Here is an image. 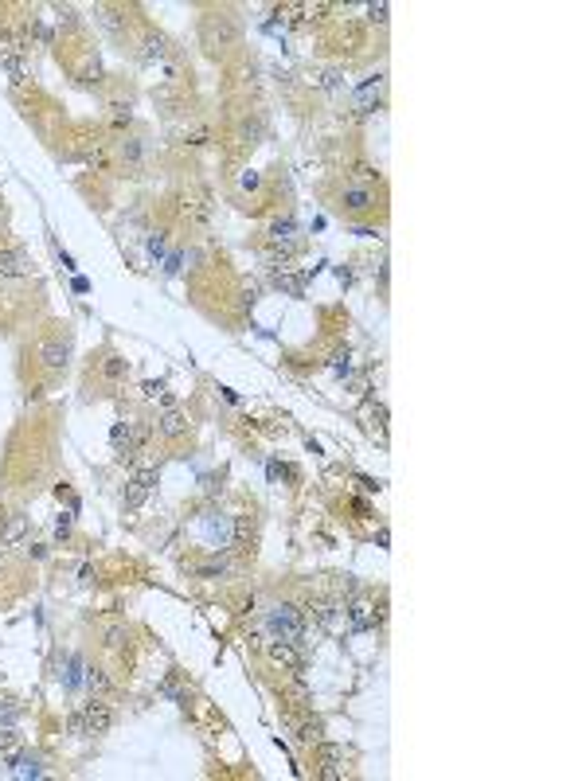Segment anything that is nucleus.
<instances>
[{
    "mask_svg": "<svg viewBox=\"0 0 586 781\" xmlns=\"http://www.w3.org/2000/svg\"><path fill=\"white\" fill-rule=\"evenodd\" d=\"M109 722H114V711L102 699H90L79 715H70V731L75 734H106Z\"/></svg>",
    "mask_w": 586,
    "mask_h": 781,
    "instance_id": "nucleus-3",
    "label": "nucleus"
},
{
    "mask_svg": "<svg viewBox=\"0 0 586 781\" xmlns=\"http://www.w3.org/2000/svg\"><path fill=\"white\" fill-rule=\"evenodd\" d=\"M153 485H157V469H141V473L130 481V493H125V508H137L141 500L153 493Z\"/></svg>",
    "mask_w": 586,
    "mask_h": 781,
    "instance_id": "nucleus-7",
    "label": "nucleus"
},
{
    "mask_svg": "<svg viewBox=\"0 0 586 781\" xmlns=\"http://www.w3.org/2000/svg\"><path fill=\"white\" fill-rule=\"evenodd\" d=\"M102 376H106L109 383H118V379L125 376V359H121V356H106V364H102Z\"/></svg>",
    "mask_w": 586,
    "mask_h": 781,
    "instance_id": "nucleus-15",
    "label": "nucleus"
},
{
    "mask_svg": "<svg viewBox=\"0 0 586 781\" xmlns=\"http://www.w3.org/2000/svg\"><path fill=\"white\" fill-rule=\"evenodd\" d=\"M344 208L368 211V208H376V196H371V188H356V184H348V188H344Z\"/></svg>",
    "mask_w": 586,
    "mask_h": 781,
    "instance_id": "nucleus-11",
    "label": "nucleus"
},
{
    "mask_svg": "<svg viewBox=\"0 0 586 781\" xmlns=\"http://www.w3.org/2000/svg\"><path fill=\"white\" fill-rule=\"evenodd\" d=\"M160 250H164V235L149 238V254H153V258H160Z\"/></svg>",
    "mask_w": 586,
    "mask_h": 781,
    "instance_id": "nucleus-23",
    "label": "nucleus"
},
{
    "mask_svg": "<svg viewBox=\"0 0 586 781\" xmlns=\"http://www.w3.org/2000/svg\"><path fill=\"white\" fill-rule=\"evenodd\" d=\"M16 750H20V739H16L12 731H0V754H4V758H12Z\"/></svg>",
    "mask_w": 586,
    "mask_h": 781,
    "instance_id": "nucleus-19",
    "label": "nucleus"
},
{
    "mask_svg": "<svg viewBox=\"0 0 586 781\" xmlns=\"http://www.w3.org/2000/svg\"><path fill=\"white\" fill-rule=\"evenodd\" d=\"M40 364L47 367V371H63V367L70 364V340L67 337H51L40 344Z\"/></svg>",
    "mask_w": 586,
    "mask_h": 781,
    "instance_id": "nucleus-5",
    "label": "nucleus"
},
{
    "mask_svg": "<svg viewBox=\"0 0 586 781\" xmlns=\"http://www.w3.org/2000/svg\"><path fill=\"white\" fill-rule=\"evenodd\" d=\"M379 94H383V79L364 82V86L356 90V109H360V114H371V106L379 102Z\"/></svg>",
    "mask_w": 586,
    "mask_h": 781,
    "instance_id": "nucleus-10",
    "label": "nucleus"
},
{
    "mask_svg": "<svg viewBox=\"0 0 586 781\" xmlns=\"http://www.w3.org/2000/svg\"><path fill=\"white\" fill-rule=\"evenodd\" d=\"M160 391H164V387H160V383H145V395H149V399H157Z\"/></svg>",
    "mask_w": 586,
    "mask_h": 781,
    "instance_id": "nucleus-26",
    "label": "nucleus"
},
{
    "mask_svg": "<svg viewBox=\"0 0 586 781\" xmlns=\"http://www.w3.org/2000/svg\"><path fill=\"white\" fill-rule=\"evenodd\" d=\"M164 55V40H149L145 43V59H160Z\"/></svg>",
    "mask_w": 586,
    "mask_h": 781,
    "instance_id": "nucleus-21",
    "label": "nucleus"
},
{
    "mask_svg": "<svg viewBox=\"0 0 586 781\" xmlns=\"http://www.w3.org/2000/svg\"><path fill=\"white\" fill-rule=\"evenodd\" d=\"M266 629L274 633V641H289V644H305V621L293 605H274L266 617Z\"/></svg>",
    "mask_w": 586,
    "mask_h": 781,
    "instance_id": "nucleus-2",
    "label": "nucleus"
},
{
    "mask_svg": "<svg viewBox=\"0 0 586 781\" xmlns=\"http://www.w3.org/2000/svg\"><path fill=\"white\" fill-rule=\"evenodd\" d=\"M8 761H12V773H16V778H40L43 773L40 758H31V754H12Z\"/></svg>",
    "mask_w": 586,
    "mask_h": 781,
    "instance_id": "nucleus-12",
    "label": "nucleus"
},
{
    "mask_svg": "<svg viewBox=\"0 0 586 781\" xmlns=\"http://www.w3.org/2000/svg\"><path fill=\"white\" fill-rule=\"evenodd\" d=\"M86 688H90V692H106V688H109V676L102 672V668H90V672H86Z\"/></svg>",
    "mask_w": 586,
    "mask_h": 781,
    "instance_id": "nucleus-17",
    "label": "nucleus"
},
{
    "mask_svg": "<svg viewBox=\"0 0 586 781\" xmlns=\"http://www.w3.org/2000/svg\"><path fill=\"white\" fill-rule=\"evenodd\" d=\"M368 12H371V20H376V24H387V12H391V8L383 4V0H379V4H368Z\"/></svg>",
    "mask_w": 586,
    "mask_h": 781,
    "instance_id": "nucleus-20",
    "label": "nucleus"
},
{
    "mask_svg": "<svg viewBox=\"0 0 586 781\" xmlns=\"http://www.w3.org/2000/svg\"><path fill=\"white\" fill-rule=\"evenodd\" d=\"M4 563H8V551H4V543H0V571H4Z\"/></svg>",
    "mask_w": 586,
    "mask_h": 781,
    "instance_id": "nucleus-27",
    "label": "nucleus"
},
{
    "mask_svg": "<svg viewBox=\"0 0 586 781\" xmlns=\"http://www.w3.org/2000/svg\"><path fill=\"white\" fill-rule=\"evenodd\" d=\"M109 438H114V445H118V449H121V445H125V454H130L133 445H137V438H141V434H137V430H133V422H118V426H114V434H109Z\"/></svg>",
    "mask_w": 586,
    "mask_h": 781,
    "instance_id": "nucleus-13",
    "label": "nucleus"
},
{
    "mask_svg": "<svg viewBox=\"0 0 586 781\" xmlns=\"http://www.w3.org/2000/svg\"><path fill=\"white\" fill-rule=\"evenodd\" d=\"M274 660H282V664H293V668H298V664H301V656L293 653V649H289V641H282V644H274Z\"/></svg>",
    "mask_w": 586,
    "mask_h": 781,
    "instance_id": "nucleus-18",
    "label": "nucleus"
},
{
    "mask_svg": "<svg viewBox=\"0 0 586 781\" xmlns=\"http://www.w3.org/2000/svg\"><path fill=\"white\" fill-rule=\"evenodd\" d=\"M106 644H109V649H118V644H121V629H109V633H106Z\"/></svg>",
    "mask_w": 586,
    "mask_h": 781,
    "instance_id": "nucleus-24",
    "label": "nucleus"
},
{
    "mask_svg": "<svg viewBox=\"0 0 586 781\" xmlns=\"http://www.w3.org/2000/svg\"><path fill=\"white\" fill-rule=\"evenodd\" d=\"M188 430H192L188 415H184V410H176V406H172V410H164V415L157 418V434L164 438V442H176V438H184Z\"/></svg>",
    "mask_w": 586,
    "mask_h": 781,
    "instance_id": "nucleus-6",
    "label": "nucleus"
},
{
    "mask_svg": "<svg viewBox=\"0 0 586 781\" xmlns=\"http://www.w3.org/2000/svg\"><path fill=\"white\" fill-rule=\"evenodd\" d=\"M242 188H259V172H247V176H242Z\"/></svg>",
    "mask_w": 586,
    "mask_h": 781,
    "instance_id": "nucleus-25",
    "label": "nucleus"
},
{
    "mask_svg": "<svg viewBox=\"0 0 586 781\" xmlns=\"http://www.w3.org/2000/svg\"><path fill=\"white\" fill-rule=\"evenodd\" d=\"M28 254L24 250H0V281L4 277H24L28 274Z\"/></svg>",
    "mask_w": 586,
    "mask_h": 781,
    "instance_id": "nucleus-8",
    "label": "nucleus"
},
{
    "mask_svg": "<svg viewBox=\"0 0 586 781\" xmlns=\"http://www.w3.org/2000/svg\"><path fill=\"white\" fill-rule=\"evenodd\" d=\"M0 227H4V211H0Z\"/></svg>",
    "mask_w": 586,
    "mask_h": 781,
    "instance_id": "nucleus-28",
    "label": "nucleus"
},
{
    "mask_svg": "<svg viewBox=\"0 0 586 781\" xmlns=\"http://www.w3.org/2000/svg\"><path fill=\"white\" fill-rule=\"evenodd\" d=\"M199 535H203L211 547H219V551H223V547H235V539L242 535V527L235 524L231 516L211 512V516H203V520H199Z\"/></svg>",
    "mask_w": 586,
    "mask_h": 781,
    "instance_id": "nucleus-4",
    "label": "nucleus"
},
{
    "mask_svg": "<svg viewBox=\"0 0 586 781\" xmlns=\"http://www.w3.org/2000/svg\"><path fill=\"white\" fill-rule=\"evenodd\" d=\"M20 535H24V516H8V520H4V527H0V543L12 547Z\"/></svg>",
    "mask_w": 586,
    "mask_h": 781,
    "instance_id": "nucleus-14",
    "label": "nucleus"
},
{
    "mask_svg": "<svg viewBox=\"0 0 586 781\" xmlns=\"http://www.w3.org/2000/svg\"><path fill=\"white\" fill-rule=\"evenodd\" d=\"M199 574H208V578H223V574H227V566H223V563H219V566H215V563H208Z\"/></svg>",
    "mask_w": 586,
    "mask_h": 781,
    "instance_id": "nucleus-22",
    "label": "nucleus"
},
{
    "mask_svg": "<svg viewBox=\"0 0 586 781\" xmlns=\"http://www.w3.org/2000/svg\"><path fill=\"white\" fill-rule=\"evenodd\" d=\"M352 625H356V629H368V625H371V605L368 602L352 605Z\"/></svg>",
    "mask_w": 586,
    "mask_h": 781,
    "instance_id": "nucleus-16",
    "label": "nucleus"
},
{
    "mask_svg": "<svg viewBox=\"0 0 586 781\" xmlns=\"http://www.w3.org/2000/svg\"><path fill=\"white\" fill-rule=\"evenodd\" d=\"M199 36H203V47L211 51H227L239 43V20L231 16V12H211V16H203V28H199Z\"/></svg>",
    "mask_w": 586,
    "mask_h": 781,
    "instance_id": "nucleus-1",
    "label": "nucleus"
},
{
    "mask_svg": "<svg viewBox=\"0 0 586 781\" xmlns=\"http://www.w3.org/2000/svg\"><path fill=\"white\" fill-rule=\"evenodd\" d=\"M298 238H301V231H298L293 219H278V223L270 227V242H274V247H286V254H289V247H293Z\"/></svg>",
    "mask_w": 586,
    "mask_h": 781,
    "instance_id": "nucleus-9",
    "label": "nucleus"
}]
</instances>
